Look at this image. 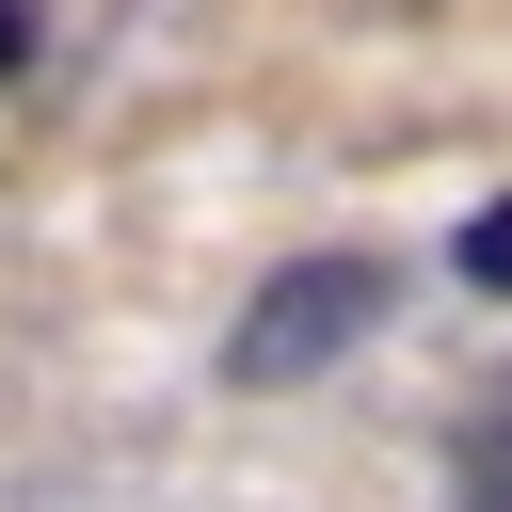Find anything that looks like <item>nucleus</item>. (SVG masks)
Here are the masks:
<instances>
[{"label":"nucleus","mask_w":512,"mask_h":512,"mask_svg":"<svg viewBox=\"0 0 512 512\" xmlns=\"http://www.w3.org/2000/svg\"><path fill=\"white\" fill-rule=\"evenodd\" d=\"M384 304H400V272H384V256H288V272L240 304L224 384H256V400H272V384H320V368H336V352H352Z\"/></svg>","instance_id":"f257e3e1"},{"label":"nucleus","mask_w":512,"mask_h":512,"mask_svg":"<svg viewBox=\"0 0 512 512\" xmlns=\"http://www.w3.org/2000/svg\"><path fill=\"white\" fill-rule=\"evenodd\" d=\"M448 512H512V384L448 432Z\"/></svg>","instance_id":"f03ea898"},{"label":"nucleus","mask_w":512,"mask_h":512,"mask_svg":"<svg viewBox=\"0 0 512 512\" xmlns=\"http://www.w3.org/2000/svg\"><path fill=\"white\" fill-rule=\"evenodd\" d=\"M448 256H464V288H496V304H512V192H496V208H464V240H448Z\"/></svg>","instance_id":"7ed1b4c3"},{"label":"nucleus","mask_w":512,"mask_h":512,"mask_svg":"<svg viewBox=\"0 0 512 512\" xmlns=\"http://www.w3.org/2000/svg\"><path fill=\"white\" fill-rule=\"evenodd\" d=\"M16 64H32V0H0V80H16Z\"/></svg>","instance_id":"20e7f679"}]
</instances>
